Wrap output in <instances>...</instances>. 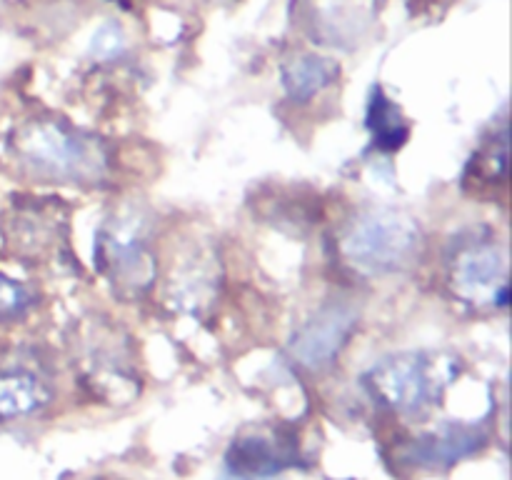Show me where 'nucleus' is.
<instances>
[{
    "instance_id": "f257e3e1",
    "label": "nucleus",
    "mask_w": 512,
    "mask_h": 480,
    "mask_svg": "<svg viewBox=\"0 0 512 480\" xmlns=\"http://www.w3.org/2000/svg\"><path fill=\"white\" fill-rule=\"evenodd\" d=\"M13 155L28 173L60 183H93L108 165L100 140L60 120H33L15 130Z\"/></svg>"
},
{
    "instance_id": "f03ea898",
    "label": "nucleus",
    "mask_w": 512,
    "mask_h": 480,
    "mask_svg": "<svg viewBox=\"0 0 512 480\" xmlns=\"http://www.w3.org/2000/svg\"><path fill=\"white\" fill-rule=\"evenodd\" d=\"M420 230L410 218L390 210H373L350 225L343 253L355 268L370 275L400 273L415 260Z\"/></svg>"
},
{
    "instance_id": "7ed1b4c3",
    "label": "nucleus",
    "mask_w": 512,
    "mask_h": 480,
    "mask_svg": "<svg viewBox=\"0 0 512 480\" xmlns=\"http://www.w3.org/2000/svg\"><path fill=\"white\" fill-rule=\"evenodd\" d=\"M368 385L378 395L380 403L398 413H420L438 395L433 368L413 355L388 358L375 365L368 375Z\"/></svg>"
},
{
    "instance_id": "20e7f679",
    "label": "nucleus",
    "mask_w": 512,
    "mask_h": 480,
    "mask_svg": "<svg viewBox=\"0 0 512 480\" xmlns=\"http://www.w3.org/2000/svg\"><path fill=\"white\" fill-rule=\"evenodd\" d=\"M353 328V310L348 305H330L295 333L293 343H290V358L295 365L310 370V373L328 368L338 358L340 350L345 348Z\"/></svg>"
},
{
    "instance_id": "39448f33",
    "label": "nucleus",
    "mask_w": 512,
    "mask_h": 480,
    "mask_svg": "<svg viewBox=\"0 0 512 480\" xmlns=\"http://www.w3.org/2000/svg\"><path fill=\"white\" fill-rule=\"evenodd\" d=\"M295 440L280 433H253L233 440L228 450L230 475L240 480L270 478L295 463Z\"/></svg>"
},
{
    "instance_id": "423d86ee",
    "label": "nucleus",
    "mask_w": 512,
    "mask_h": 480,
    "mask_svg": "<svg viewBox=\"0 0 512 480\" xmlns=\"http://www.w3.org/2000/svg\"><path fill=\"white\" fill-rule=\"evenodd\" d=\"M453 280L468 300H498L508 303V285L503 280V258L490 245H475L458 258Z\"/></svg>"
},
{
    "instance_id": "0eeeda50",
    "label": "nucleus",
    "mask_w": 512,
    "mask_h": 480,
    "mask_svg": "<svg viewBox=\"0 0 512 480\" xmlns=\"http://www.w3.org/2000/svg\"><path fill=\"white\" fill-rule=\"evenodd\" d=\"M485 445V435L473 428H445L430 438H420L410 445L408 460L423 468H448L460 458L478 453Z\"/></svg>"
},
{
    "instance_id": "6e6552de",
    "label": "nucleus",
    "mask_w": 512,
    "mask_h": 480,
    "mask_svg": "<svg viewBox=\"0 0 512 480\" xmlns=\"http://www.w3.org/2000/svg\"><path fill=\"white\" fill-rule=\"evenodd\" d=\"M48 390L35 375L8 370L0 373V423L35 413L48 403Z\"/></svg>"
},
{
    "instance_id": "1a4fd4ad",
    "label": "nucleus",
    "mask_w": 512,
    "mask_h": 480,
    "mask_svg": "<svg viewBox=\"0 0 512 480\" xmlns=\"http://www.w3.org/2000/svg\"><path fill=\"white\" fill-rule=\"evenodd\" d=\"M335 73H338V68L330 60L318 58V55H300L285 65L283 83L290 98L305 103V100L323 93L333 83Z\"/></svg>"
},
{
    "instance_id": "9d476101",
    "label": "nucleus",
    "mask_w": 512,
    "mask_h": 480,
    "mask_svg": "<svg viewBox=\"0 0 512 480\" xmlns=\"http://www.w3.org/2000/svg\"><path fill=\"white\" fill-rule=\"evenodd\" d=\"M368 128L373 135V143L380 150H398L408 140L410 128L405 123L403 113L398 105L383 95V90L375 88L370 95V108H368Z\"/></svg>"
},
{
    "instance_id": "9b49d317",
    "label": "nucleus",
    "mask_w": 512,
    "mask_h": 480,
    "mask_svg": "<svg viewBox=\"0 0 512 480\" xmlns=\"http://www.w3.org/2000/svg\"><path fill=\"white\" fill-rule=\"evenodd\" d=\"M30 303H33V298H30L28 288L0 273V320L20 318V315L28 313Z\"/></svg>"
}]
</instances>
